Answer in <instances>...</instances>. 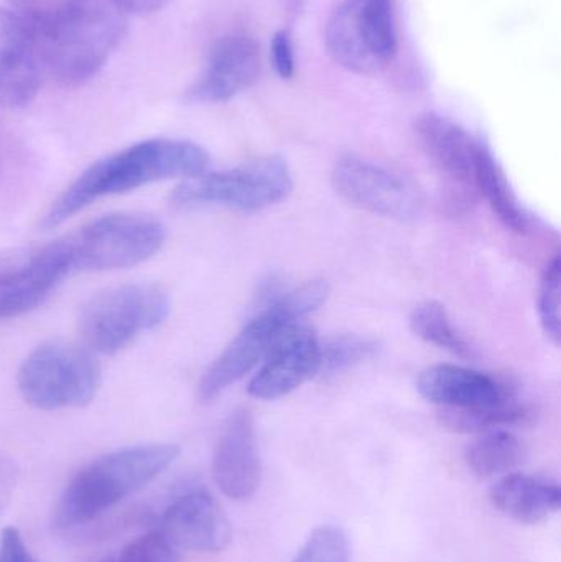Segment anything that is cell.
<instances>
[{
    "mask_svg": "<svg viewBox=\"0 0 561 562\" xmlns=\"http://www.w3.org/2000/svg\"><path fill=\"white\" fill-rule=\"evenodd\" d=\"M32 30L46 76L63 86L94 78L127 33L112 0H10Z\"/></svg>",
    "mask_w": 561,
    "mask_h": 562,
    "instance_id": "1",
    "label": "cell"
},
{
    "mask_svg": "<svg viewBox=\"0 0 561 562\" xmlns=\"http://www.w3.org/2000/svg\"><path fill=\"white\" fill-rule=\"evenodd\" d=\"M210 155L200 145L177 138H152L109 155L82 171L49 207L43 227L59 226L94 201L138 190L157 181L200 177Z\"/></svg>",
    "mask_w": 561,
    "mask_h": 562,
    "instance_id": "2",
    "label": "cell"
},
{
    "mask_svg": "<svg viewBox=\"0 0 561 562\" xmlns=\"http://www.w3.org/2000/svg\"><path fill=\"white\" fill-rule=\"evenodd\" d=\"M175 445H144L102 456L82 469L56 505L58 527L88 524L128 495L144 488L177 461Z\"/></svg>",
    "mask_w": 561,
    "mask_h": 562,
    "instance_id": "3",
    "label": "cell"
},
{
    "mask_svg": "<svg viewBox=\"0 0 561 562\" xmlns=\"http://www.w3.org/2000/svg\"><path fill=\"white\" fill-rule=\"evenodd\" d=\"M329 296L326 281H308L289 293L280 294L263 307L247 326L234 337L233 342L214 360L198 385V398L213 402L234 383L243 380L254 367L259 366L277 340L300 324L306 314L318 310Z\"/></svg>",
    "mask_w": 561,
    "mask_h": 562,
    "instance_id": "4",
    "label": "cell"
},
{
    "mask_svg": "<svg viewBox=\"0 0 561 562\" xmlns=\"http://www.w3.org/2000/svg\"><path fill=\"white\" fill-rule=\"evenodd\" d=\"M168 313L170 300L157 284H121L89 297L78 327L86 346L111 356L160 326Z\"/></svg>",
    "mask_w": 561,
    "mask_h": 562,
    "instance_id": "5",
    "label": "cell"
},
{
    "mask_svg": "<svg viewBox=\"0 0 561 562\" xmlns=\"http://www.w3.org/2000/svg\"><path fill=\"white\" fill-rule=\"evenodd\" d=\"M20 395L33 408H81L94 400L101 369L88 350L65 342L36 347L19 370Z\"/></svg>",
    "mask_w": 561,
    "mask_h": 562,
    "instance_id": "6",
    "label": "cell"
},
{
    "mask_svg": "<svg viewBox=\"0 0 561 562\" xmlns=\"http://www.w3.org/2000/svg\"><path fill=\"white\" fill-rule=\"evenodd\" d=\"M293 190L292 173L280 157H266L234 170L200 175L183 181L171 193L175 207L226 206L256 213L287 200Z\"/></svg>",
    "mask_w": 561,
    "mask_h": 562,
    "instance_id": "7",
    "label": "cell"
},
{
    "mask_svg": "<svg viewBox=\"0 0 561 562\" xmlns=\"http://www.w3.org/2000/svg\"><path fill=\"white\" fill-rule=\"evenodd\" d=\"M326 48L356 75H379L397 53L391 0H343L326 25Z\"/></svg>",
    "mask_w": 561,
    "mask_h": 562,
    "instance_id": "8",
    "label": "cell"
},
{
    "mask_svg": "<svg viewBox=\"0 0 561 562\" xmlns=\"http://www.w3.org/2000/svg\"><path fill=\"white\" fill-rule=\"evenodd\" d=\"M72 270L128 269L152 259L165 243V227L148 214H111L65 239Z\"/></svg>",
    "mask_w": 561,
    "mask_h": 562,
    "instance_id": "9",
    "label": "cell"
},
{
    "mask_svg": "<svg viewBox=\"0 0 561 562\" xmlns=\"http://www.w3.org/2000/svg\"><path fill=\"white\" fill-rule=\"evenodd\" d=\"M336 193L359 210L388 220L415 221L424 213V201L414 187L388 168L362 158L346 157L332 173Z\"/></svg>",
    "mask_w": 561,
    "mask_h": 562,
    "instance_id": "10",
    "label": "cell"
},
{
    "mask_svg": "<svg viewBox=\"0 0 561 562\" xmlns=\"http://www.w3.org/2000/svg\"><path fill=\"white\" fill-rule=\"evenodd\" d=\"M415 134L448 187V203L453 210H468L476 201V167L483 142L471 137L457 122L440 114L422 115Z\"/></svg>",
    "mask_w": 561,
    "mask_h": 562,
    "instance_id": "11",
    "label": "cell"
},
{
    "mask_svg": "<svg viewBox=\"0 0 561 562\" xmlns=\"http://www.w3.org/2000/svg\"><path fill=\"white\" fill-rule=\"evenodd\" d=\"M45 78L32 30L10 7H0V108H25Z\"/></svg>",
    "mask_w": 561,
    "mask_h": 562,
    "instance_id": "12",
    "label": "cell"
},
{
    "mask_svg": "<svg viewBox=\"0 0 561 562\" xmlns=\"http://www.w3.org/2000/svg\"><path fill=\"white\" fill-rule=\"evenodd\" d=\"M213 479L220 491L233 501L256 494L262 479L254 418L237 409L224 422L213 451Z\"/></svg>",
    "mask_w": 561,
    "mask_h": 562,
    "instance_id": "13",
    "label": "cell"
},
{
    "mask_svg": "<svg viewBox=\"0 0 561 562\" xmlns=\"http://www.w3.org/2000/svg\"><path fill=\"white\" fill-rule=\"evenodd\" d=\"M319 339L308 326L296 324L287 330L262 360L249 383L257 400H279L290 395L318 373Z\"/></svg>",
    "mask_w": 561,
    "mask_h": 562,
    "instance_id": "14",
    "label": "cell"
},
{
    "mask_svg": "<svg viewBox=\"0 0 561 562\" xmlns=\"http://www.w3.org/2000/svg\"><path fill=\"white\" fill-rule=\"evenodd\" d=\"M260 75V48L246 33H229L214 43L190 95L198 102H226L247 91Z\"/></svg>",
    "mask_w": 561,
    "mask_h": 562,
    "instance_id": "15",
    "label": "cell"
},
{
    "mask_svg": "<svg viewBox=\"0 0 561 562\" xmlns=\"http://www.w3.org/2000/svg\"><path fill=\"white\" fill-rule=\"evenodd\" d=\"M160 533L175 548L203 553L224 550L233 538L226 514L204 488L181 495L167 508L161 517Z\"/></svg>",
    "mask_w": 561,
    "mask_h": 562,
    "instance_id": "16",
    "label": "cell"
},
{
    "mask_svg": "<svg viewBox=\"0 0 561 562\" xmlns=\"http://www.w3.org/2000/svg\"><path fill=\"white\" fill-rule=\"evenodd\" d=\"M417 390L444 409L493 408L514 395L493 376L451 363L425 369L418 376Z\"/></svg>",
    "mask_w": 561,
    "mask_h": 562,
    "instance_id": "17",
    "label": "cell"
},
{
    "mask_svg": "<svg viewBox=\"0 0 561 562\" xmlns=\"http://www.w3.org/2000/svg\"><path fill=\"white\" fill-rule=\"evenodd\" d=\"M72 270L65 239L36 249L35 266L23 279L0 288V321L36 310Z\"/></svg>",
    "mask_w": 561,
    "mask_h": 562,
    "instance_id": "18",
    "label": "cell"
},
{
    "mask_svg": "<svg viewBox=\"0 0 561 562\" xmlns=\"http://www.w3.org/2000/svg\"><path fill=\"white\" fill-rule=\"evenodd\" d=\"M490 498L506 517L519 524L536 525L559 512L561 491L546 479L509 474L493 485Z\"/></svg>",
    "mask_w": 561,
    "mask_h": 562,
    "instance_id": "19",
    "label": "cell"
},
{
    "mask_svg": "<svg viewBox=\"0 0 561 562\" xmlns=\"http://www.w3.org/2000/svg\"><path fill=\"white\" fill-rule=\"evenodd\" d=\"M476 188L478 194L487 201L497 220L507 229L516 233H526L529 229L532 220L523 203L517 200L503 168L500 167L486 144H483L478 157Z\"/></svg>",
    "mask_w": 561,
    "mask_h": 562,
    "instance_id": "20",
    "label": "cell"
},
{
    "mask_svg": "<svg viewBox=\"0 0 561 562\" xmlns=\"http://www.w3.org/2000/svg\"><path fill=\"white\" fill-rule=\"evenodd\" d=\"M464 459L468 468L478 477H496L513 471L523 462L524 446L513 432L490 429L468 446Z\"/></svg>",
    "mask_w": 561,
    "mask_h": 562,
    "instance_id": "21",
    "label": "cell"
},
{
    "mask_svg": "<svg viewBox=\"0 0 561 562\" xmlns=\"http://www.w3.org/2000/svg\"><path fill=\"white\" fill-rule=\"evenodd\" d=\"M411 327L415 336L431 346L440 347L458 357H471L470 346L451 323L444 304L438 301L417 304L411 314Z\"/></svg>",
    "mask_w": 561,
    "mask_h": 562,
    "instance_id": "22",
    "label": "cell"
},
{
    "mask_svg": "<svg viewBox=\"0 0 561 562\" xmlns=\"http://www.w3.org/2000/svg\"><path fill=\"white\" fill-rule=\"evenodd\" d=\"M378 350V342L356 334H343L319 342V369L323 375H336L371 359Z\"/></svg>",
    "mask_w": 561,
    "mask_h": 562,
    "instance_id": "23",
    "label": "cell"
},
{
    "mask_svg": "<svg viewBox=\"0 0 561 562\" xmlns=\"http://www.w3.org/2000/svg\"><path fill=\"white\" fill-rule=\"evenodd\" d=\"M351 551L345 531L333 525L316 528L292 562H349Z\"/></svg>",
    "mask_w": 561,
    "mask_h": 562,
    "instance_id": "24",
    "label": "cell"
},
{
    "mask_svg": "<svg viewBox=\"0 0 561 562\" xmlns=\"http://www.w3.org/2000/svg\"><path fill=\"white\" fill-rule=\"evenodd\" d=\"M560 280L561 262L560 257L556 256L547 266L539 288L540 321H542L547 336L553 340L556 346L560 344Z\"/></svg>",
    "mask_w": 561,
    "mask_h": 562,
    "instance_id": "25",
    "label": "cell"
},
{
    "mask_svg": "<svg viewBox=\"0 0 561 562\" xmlns=\"http://www.w3.org/2000/svg\"><path fill=\"white\" fill-rule=\"evenodd\" d=\"M119 562H180V558L177 548L158 530L132 541Z\"/></svg>",
    "mask_w": 561,
    "mask_h": 562,
    "instance_id": "26",
    "label": "cell"
},
{
    "mask_svg": "<svg viewBox=\"0 0 561 562\" xmlns=\"http://www.w3.org/2000/svg\"><path fill=\"white\" fill-rule=\"evenodd\" d=\"M0 562H40L23 543L16 528L9 527L0 535Z\"/></svg>",
    "mask_w": 561,
    "mask_h": 562,
    "instance_id": "27",
    "label": "cell"
},
{
    "mask_svg": "<svg viewBox=\"0 0 561 562\" xmlns=\"http://www.w3.org/2000/svg\"><path fill=\"white\" fill-rule=\"evenodd\" d=\"M273 65L280 78L290 79L295 72V56H293L292 36L287 30L277 33L272 42Z\"/></svg>",
    "mask_w": 561,
    "mask_h": 562,
    "instance_id": "28",
    "label": "cell"
},
{
    "mask_svg": "<svg viewBox=\"0 0 561 562\" xmlns=\"http://www.w3.org/2000/svg\"><path fill=\"white\" fill-rule=\"evenodd\" d=\"M127 15H150L165 9L171 0H112Z\"/></svg>",
    "mask_w": 561,
    "mask_h": 562,
    "instance_id": "29",
    "label": "cell"
},
{
    "mask_svg": "<svg viewBox=\"0 0 561 562\" xmlns=\"http://www.w3.org/2000/svg\"><path fill=\"white\" fill-rule=\"evenodd\" d=\"M16 482V468L9 458L0 454V508H3L5 502L12 495Z\"/></svg>",
    "mask_w": 561,
    "mask_h": 562,
    "instance_id": "30",
    "label": "cell"
},
{
    "mask_svg": "<svg viewBox=\"0 0 561 562\" xmlns=\"http://www.w3.org/2000/svg\"><path fill=\"white\" fill-rule=\"evenodd\" d=\"M0 164H2V148H0Z\"/></svg>",
    "mask_w": 561,
    "mask_h": 562,
    "instance_id": "31",
    "label": "cell"
}]
</instances>
